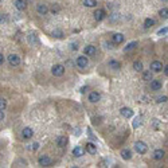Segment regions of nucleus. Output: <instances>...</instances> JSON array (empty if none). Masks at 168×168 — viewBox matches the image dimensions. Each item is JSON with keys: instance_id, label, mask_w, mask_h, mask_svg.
<instances>
[{"instance_id": "nucleus-37", "label": "nucleus", "mask_w": 168, "mask_h": 168, "mask_svg": "<svg viewBox=\"0 0 168 168\" xmlns=\"http://www.w3.org/2000/svg\"><path fill=\"white\" fill-rule=\"evenodd\" d=\"M167 100H168L167 96H163V97H159V98H157V102H159V104H160V102H165Z\"/></svg>"}, {"instance_id": "nucleus-38", "label": "nucleus", "mask_w": 168, "mask_h": 168, "mask_svg": "<svg viewBox=\"0 0 168 168\" xmlns=\"http://www.w3.org/2000/svg\"><path fill=\"white\" fill-rule=\"evenodd\" d=\"M70 49L73 50V51H77V50H78V44H77V43H71L70 44Z\"/></svg>"}, {"instance_id": "nucleus-16", "label": "nucleus", "mask_w": 168, "mask_h": 168, "mask_svg": "<svg viewBox=\"0 0 168 168\" xmlns=\"http://www.w3.org/2000/svg\"><path fill=\"white\" fill-rule=\"evenodd\" d=\"M36 12L39 13V15H46V13L49 12L47 4H38L36 5Z\"/></svg>"}, {"instance_id": "nucleus-41", "label": "nucleus", "mask_w": 168, "mask_h": 168, "mask_svg": "<svg viewBox=\"0 0 168 168\" xmlns=\"http://www.w3.org/2000/svg\"><path fill=\"white\" fill-rule=\"evenodd\" d=\"M3 62H4V55L0 53V65H3Z\"/></svg>"}, {"instance_id": "nucleus-24", "label": "nucleus", "mask_w": 168, "mask_h": 168, "mask_svg": "<svg viewBox=\"0 0 168 168\" xmlns=\"http://www.w3.org/2000/svg\"><path fill=\"white\" fill-rule=\"evenodd\" d=\"M28 42H30L31 44L39 43V40H38V38H36V34H30V35H28Z\"/></svg>"}, {"instance_id": "nucleus-40", "label": "nucleus", "mask_w": 168, "mask_h": 168, "mask_svg": "<svg viewBox=\"0 0 168 168\" xmlns=\"http://www.w3.org/2000/svg\"><path fill=\"white\" fill-rule=\"evenodd\" d=\"M3 120H4V112L0 109V121H3Z\"/></svg>"}, {"instance_id": "nucleus-9", "label": "nucleus", "mask_w": 168, "mask_h": 168, "mask_svg": "<svg viewBox=\"0 0 168 168\" xmlns=\"http://www.w3.org/2000/svg\"><path fill=\"white\" fill-rule=\"evenodd\" d=\"M120 114L124 118H131L133 116V110L131 108H121L120 109Z\"/></svg>"}, {"instance_id": "nucleus-23", "label": "nucleus", "mask_w": 168, "mask_h": 168, "mask_svg": "<svg viewBox=\"0 0 168 168\" xmlns=\"http://www.w3.org/2000/svg\"><path fill=\"white\" fill-rule=\"evenodd\" d=\"M135 47H137V42H131V43H128L127 46L124 47V51L125 53H128V51H132Z\"/></svg>"}, {"instance_id": "nucleus-30", "label": "nucleus", "mask_w": 168, "mask_h": 168, "mask_svg": "<svg viewBox=\"0 0 168 168\" xmlns=\"http://www.w3.org/2000/svg\"><path fill=\"white\" fill-rule=\"evenodd\" d=\"M141 121H143V118L137 117V118L133 121V128H139V125H141Z\"/></svg>"}, {"instance_id": "nucleus-4", "label": "nucleus", "mask_w": 168, "mask_h": 168, "mask_svg": "<svg viewBox=\"0 0 168 168\" xmlns=\"http://www.w3.org/2000/svg\"><path fill=\"white\" fill-rule=\"evenodd\" d=\"M89 65V61L88 58H86V55H81V57L77 58V66L81 67V69H86Z\"/></svg>"}, {"instance_id": "nucleus-29", "label": "nucleus", "mask_w": 168, "mask_h": 168, "mask_svg": "<svg viewBox=\"0 0 168 168\" xmlns=\"http://www.w3.org/2000/svg\"><path fill=\"white\" fill-rule=\"evenodd\" d=\"M159 15L161 16V18L167 19V18H168V8H161V9L159 11Z\"/></svg>"}, {"instance_id": "nucleus-15", "label": "nucleus", "mask_w": 168, "mask_h": 168, "mask_svg": "<svg viewBox=\"0 0 168 168\" xmlns=\"http://www.w3.org/2000/svg\"><path fill=\"white\" fill-rule=\"evenodd\" d=\"M38 163H39V165H42V167H49L50 164H51V159H50L49 156H42V157H39Z\"/></svg>"}, {"instance_id": "nucleus-6", "label": "nucleus", "mask_w": 168, "mask_h": 168, "mask_svg": "<svg viewBox=\"0 0 168 168\" xmlns=\"http://www.w3.org/2000/svg\"><path fill=\"white\" fill-rule=\"evenodd\" d=\"M93 16H94V19H96L97 22H101V20H104V19H105L106 12L102 8H98V9H96V11L93 12Z\"/></svg>"}, {"instance_id": "nucleus-43", "label": "nucleus", "mask_w": 168, "mask_h": 168, "mask_svg": "<svg viewBox=\"0 0 168 168\" xmlns=\"http://www.w3.org/2000/svg\"><path fill=\"white\" fill-rule=\"evenodd\" d=\"M163 1H167V0H163Z\"/></svg>"}, {"instance_id": "nucleus-31", "label": "nucleus", "mask_w": 168, "mask_h": 168, "mask_svg": "<svg viewBox=\"0 0 168 168\" xmlns=\"http://www.w3.org/2000/svg\"><path fill=\"white\" fill-rule=\"evenodd\" d=\"M5 108H7V101H5L4 98H0V109L4 110Z\"/></svg>"}, {"instance_id": "nucleus-28", "label": "nucleus", "mask_w": 168, "mask_h": 168, "mask_svg": "<svg viewBox=\"0 0 168 168\" xmlns=\"http://www.w3.org/2000/svg\"><path fill=\"white\" fill-rule=\"evenodd\" d=\"M133 69L136 71H143V63L140 61H136V62L133 63Z\"/></svg>"}, {"instance_id": "nucleus-12", "label": "nucleus", "mask_w": 168, "mask_h": 168, "mask_svg": "<svg viewBox=\"0 0 168 168\" xmlns=\"http://www.w3.org/2000/svg\"><path fill=\"white\" fill-rule=\"evenodd\" d=\"M101 100V94L98 93V92H92V93L89 94V101L92 102V104H96Z\"/></svg>"}, {"instance_id": "nucleus-25", "label": "nucleus", "mask_w": 168, "mask_h": 168, "mask_svg": "<svg viewBox=\"0 0 168 168\" xmlns=\"http://www.w3.org/2000/svg\"><path fill=\"white\" fill-rule=\"evenodd\" d=\"M84 5L85 7H96L97 1L96 0H84Z\"/></svg>"}, {"instance_id": "nucleus-18", "label": "nucleus", "mask_w": 168, "mask_h": 168, "mask_svg": "<svg viewBox=\"0 0 168 168\" xmlns=\"http://www.w3.org/2000/svg\"><path fill=\"white\" fill-rule=\"evenodd\" d=\"M108 66L110 67L112 70H118L120 67H121V63L118 61H116V59H110L109 62H108Z\"/></svg>"}, {"instance_id": "nucleus-44", "label": "nucleus", "mask_w": 168, "mask_h": 168, "mask_svg": "<svg viewBox=\"0 0 168 168\" xmlns=\"http://www.w3.org/2000/svg\"><path fill=\"white\" fill-rule=\"evenodd\" d=\"M0 1H1V0H0Z\"/></svg>"}, {"instance_id": "nucleus-21", "label": "nucleus", "mask_w": 168, "mask_h": 168, "mask_svg": "<svg viewBox=\"0 0 168 168\" xmlns=\"http://www.w3.org/2000/svg\"><path fill=\"white\" fill-rule=\"evenodd\" d=\"M143 80L144 81H151L153 80V74H152V70H147L143 73Z\"/></svg>"}, {"instance_id": "nucleus-22", "label": "nucleus", "mask_w": 168, "mask_h": 168, "mask_svg": "<svg viewBox=\"0 0 168 168\" xmlns=\"http://www.w3.org/2000/svg\"><path fill=\"white\" fill-rule=\"evenodd\" d=\"M73 155L75 157H81V156L84 155V148H81V147H75L74 149H73Z\"/></svg>"}, {"instance_id": "nucleus-32", "label": "nucleus", "mask_w": 168, "mask_h": 168, "mask_svg": "<svg viewBox=\"0 0 168 168\" xmlns=\"http://www.w3.org/2000/svg\"><path fill=\"white\" fill-rule=\"evenodd\" d=\"M38 148H39V144H38V143H34L32 145H28V149L30 151H36Z\"/></svg>"}, {"instance_id": "nucleus-3", "label": "nucleus", "mask_w": 168, "mask_h": 168, "mask_svg": "<svg viewBox=\"0 0 168 168\" xmlns=\"http://www.w3.org/2000/svg\"><path fill=\"white\" fill-rule=\"evenodd\" d=\"M7 59H8V63L11 66H19V65H20V61H22L18 54H9Z\"/></svg>"}, {"instance_id": "nucleus-26", "label": "nucleus", "mask_w": 168, "mask_h": 168, "mask_svg": "<svg viewBox=\"0 0 168 168\" xmlns=\"http://www.w3.org/2000/svg\"><path fill=\"white\" fill-rule=\"evenodd\" d=\"M153 24H155V20H153V19H151V18L145 19V22H144V27H145V28H151Z\"/></svg>"}, {"instance_id": "nucleus-2", "label": "nucleus", "mask_w": 168, "mask_h": 168, "mask_svg": "<svg viewBox=\"0 0 168 168\" xmlns=\"http://www.w3.org/2000/svg\"><path fill=\"white\" fill-rule=\"evenodd\" d=\"M135 151H136L137 153H140V155H144V153H147V151H148V147H147L145 143L137 141L135 144Z\"/></svg>"}, {"instance_id": "nucleus-14", "label": "nucleus", "mask_w": 168, "mask_h": 168, "mask_svg": "<svg viewBox=\"0 0 168 168\" xmlns=\"http://www.w3.org/2000/svg\"><path fill=\"white\" fill-rule=\"evenodd\" d=\"M15 7L19 11H24L27 8V0H15Z\"/></svg>"}, {"instance_id": "nucleus-19", "label": "nucleus", "mask_w": 168, "mask_h": 168, "mask_svg": "<svg viewBox=\"0 0 168 168\" xmlns=\"http://www.w3.org/2000/svg\"><path fill=\"white\" fill-rule=\"evenodd\" d=\"M121 157L124 160H131L132 159V151L131 149H122L121 151Z\"/></svg>"}, {"instance_id": "nucleus-20", "label": "nucleus", "mask_w": 168, "mask_h": 168, "mask_svg": "<svg viewBox=\"0 0 168 168\" xmlns=\"http://www.w3.org/2000/svg\"><path fill=\"white\" fill-rule=\"evenodd\" d=\"M164 155H165V152H164L163 149H156L155 152H153V159L155 160H161L164 157Z\"/></svg>"}, {"instance_id": "nucleus-10", "label": "nucleus", "mask_w": 168, "mask_h": 168, "mask_svg": "<svg viewBox=\"0 0 168 168\" xmlns=\"http://www.w3.org/2000/svg\"><path fill=\"white\" fill-rule=\"evenodd\" d=\"M161 86H163L161 81H159V80H152V81H151V90L157 92V90H160V89H161Z\"/></svg>"}, {"instance_id": "nucleus-13", "label": "nucleus", "mask_w": 168, "mask_h": 168, "mask_svg": "<svg viewBox=\"0 0 168 168\" xmlns=\"http://www.w3.org/2000/svg\"><path fill=\"white\" fill-rule=\"evenodd\" d=\"M85 149H86V152H88V153H90V155L97 153V147H96V144H93V143H86Z\"/></svg>"}, {"instance_id": "nucleus-1", "label": "nucleus", "mask_w": 168, "mask_h": 168, "mask_svg": "<svg viewBox=\"0 0 168 168\" xmlns=\"http://www.w3.org/2000/svg\"><path fill=\"white\" fill-rule=\"evenodd\" d=\"M51 73H53V75H55V77H62V75L65 74V66H63V65H54V66L51 67Z\"/></svg>"}, {"instance_id": "nucleus-33", "label": "nucleus", "mask_w": 168, "mask_h": 168, "mask_svg": "<svg viewBox=\"0 0 168 168\" xmlns=\"http://www.w3.org/2000/svg\"><path fill=\"white\" fill-rule=\"evenodd\" d=\"M61 11V7L59 5H53V8H51V12L53 13H58Z\"/></svg>"}, {"instance_id": "nucleus-27", "label": "nucleus", "mask_w": 168, "mask_h": 168, "mask_svg": "<svg viewBox=\"0 0 168 168\" xmlns=\"http://www.w3.org/2000/svg\"><path fill=\"white\" fill-rule=\"evenodd\" d=\"M51 35H53L54 38H58V39H61V38H63V32L61 31V30H54V31L51 32Z\"/></svg>"}, {"instance_id": "nucleus-34", "label": "nucleus", "mask_w": 168, "mask_h": 168, "mask_svg": "<svg viewBox=\"0 0 168 168\" xmlns=\"http://www.w3.org/2000/svg\"><path fill=\"white\" fill-rule=\"evenodd\" d=\"M167 32H168V28H167V27H164V28H161V30H159V31H157V34H159V35H165Z\"/></svg>"}, {"instance_id": "nucleus-35", "label": "nucleus", "mask_w": 168, "mask_h": 168, "mask_svg": "<svg viewBox=\"0 0 168 168\" xmlns=\"http://www.w3.org/2000/svg\"><path fill=\"white\" fill-rule=\"evenodd\" d=\"M7 20H8L7 15H0V23H5Z\"/></svg>"}, {"instance_id": "nucleus-5", "label": "nucleus", "mask_w": 168, "mask_h": 168, "mask_svg": "<svg viewBox=\"0 0 168 168\" xmlns=\"http://www.w3.org/2000/svg\"><path fill=\"white\" fill-rule=\"evenodd\" d=\"M163 69H164V66L160 61H153V62L151 63V70H152V73H160Z\"/></svg>"}, {"instance_id": "nucleus-11", "label": "nucleus", "mask_w": 168, "mask_h": 168, "mask_svg": "<svg viewBox=\"0 0 168 168\" xmlns=\"http://www.w3.org/2000/svg\"><path fill=\"white\" fill-rule=\"evenodd\" d=\"M124 35L122 34H120V32H117V34H113V36H112V42L114 44H120L124 42Z\"/></svg>"}, {"instance_id": "nucleus-36", "label": "nucleus", "mask_w": 168, "mask_h": 168, "mask_svg": "<svg viewBox=\"0 0 168 168\" xmlns=\"http://www.w3.org/2000/svg\"><path fill=\"white\" fill-rule=\"evenodd\" d=\"M113 46H114V44H113V43H110V42H105V47H106V49H109V50L114 49Z\"/></svg>"}, {"instance_id": "nucleus-17", "label": "nucleus", "mask_w": 168, "mask_h": 168, "mask_svg": "<svg viewBox=\"0 0 168 168\" xmlns=\"http://www.w3.org/2000/svg\"><path fill=\"white\" fill-rule=\"evenodd\" d=\"M67 143H69V139H67L66 136H61V137H58V140H57V144L59 148H65V147L67 145Z\"/></svg>"}, {"instance_id": "nucleus-8", "label": "nucleus", "mask_w": 168, "mask_h": 168, "mask_svg": "<svg viewBox=\"0 0 168 168\" xmlns=\"http://www.w3.org/2000/svg\"><path fill=\"white\" fill-rule=\"evenodd\" d=\"M96 51H97V49L94 47L93 44H89V46H86L84 49V54L86 57H93L94 54H96Z\"/></svg>"}, {"instance_id": "nucleus-7", "label": "nucleus", "mask_w": 168, "mask_h": 168, "mask_svg": "<svg viewBox=\"0 0 168 168\" xmlns=\"http://www.w3.org/2000/svg\"><path fill=\"white\" fill-rule=\"evenodd\" d=\"M32 136H34V131H32L31 128L26 127V128L22 131V139L23 140H30Z\"/></svg>"}, {"instance_id": "nucleus-42", "label": "nucleus", "mask_w": 168, "mask_h": 168, "mask_svg": "<svg viewBox=\"0 0 168 168\" xmlns=\"http://www.w3.org/2000/svg\"><path fill=\"white\" fill-rule=\"evenodd\" d=\"M163 70H164V74H165V75L168 77V66H165V67L163 69Z\"/></svg>"}, {"instance_id": "nucleus-39", "label": "nucleus", "mask_w": 168, "mask_h": 168, "mask_svg": "<svg viewBox=\"0 0 168 168\" xmlns=\"http://www.w3.org/2000/svg\"><path fill=\"white\" fill-rule=\"evenodd\" d=\"M89 90V86H84V88H81V93H86Z\"/></svg>"}]
</instances>
